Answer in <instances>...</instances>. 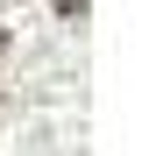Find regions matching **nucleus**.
Masks as SVG:
<instances>
[{"instance_id":"nucleus-1","label":"nucleus","mask_w":156,"mask_h":156,"mask_svg":"<svg viewBox=\"0 0 156 156\" xmlns=\"http://www.w3.org/2000/svg\"><path fill=\"white\" fill-rule=\"evenodd\" d=\"M57 14H64V21H71V14H85V0H57Z\"/></svg>"},{"instance_id":"nucleus-2","label":"nucleus","mask_w":156,"mask_h":156,"mask_svg":"<svg viewBox=\"0 0 156 156\" xmlns=\"http://www.w3.org/2000/svg\"><path fill=\"white\" fill-rule=\"evenodd\" d=\"M0 57H7V29H0Z\"/></svg>"}]
</instances>
